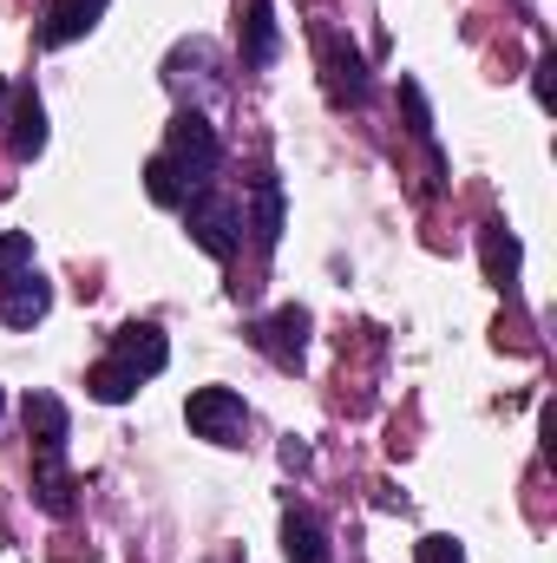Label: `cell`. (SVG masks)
Returning a JSON list of instances; mask_svg holds the SVG:
<instances>
[{
    "label": "cell",
    "mask_w": 557,
    "mask_h": 563,
    "mask_svg": "<svg viewBox=\"0 0 557 563\" xmlns=\"http://www.w3.org/2000/svg\"><path fill=\"white\" fill-rule=\"evenodd\" d=\"M20 269H33V236L26 230H0V282H13Z\"/></svg>",
    "instance_id": "obj_18"
},
{
    "label": "cell",
    "mask_w": 557,
    "mask_h": 563,
    "mask_svg": "<svg viewBox=\"0 0 557 563\" xmlns=\"http://www.w3.org/2000/svg\"><path fill=\"white\" fill-rule=\"evenodd\" d=\"M315 59H321V92H328L335 106H361V99L374 92V79H368V59H361V46H354L348 33H335V26H315Z\"/></svg>",
    "instance_id": "obj_1"
},
{
    "label": "cell",
    "mask_w": 557,
    "mask_h": 563,
    "mask_svg": "<svg viewBox=\"0 0 557 563\" xmlns=\"http://www.w3.org/2000/svg\"><path fill=\"white\" fill-rule=\"evenodd\" d=\"M237 46H243V66H276L282 53V33H276V7L270 0H243L237 7Z\"/></svg>",
    "instance_id": "obj_7"
},
{
    "label": "cell",
    "mask_w": 557,
    "mask_h": 563,
    "mask_svg": "<svg viewBox=\"0 0 557 563\" xmlns=\"http://www.w3.org/2000/svg\"><path fill=\"white\" fill-rule=\"evenodd\" d=\"M106 7L112 0H53V13H46V46H66V40H79V33H92L99 20H106Z\"/></svg>",
    "instance_id": "obj_11"
},
{
    "label": "cell",
    "mask_w": 557,
    "mask_h": 563,
    "mask_svg": "<svg viewBox=\"0 0 557 563\" xmlns=\"http://www.w3.org/2000/svg\"><path fill=\"white\" fill-rule=\"evenodd\" d=\"M0 99H7V79H0Z\"/></svg>",
    "instance_id": "obj_21"
},
{
    "label": "cell",
    "mask_w": 557,
    "mask_h": 563,
    "mask_svg": "<svg viewBox=\"0 0 557 563\" xmlns=\"http://www.w3.org/2000/svg\"><path fill=\"white\" fill-rule=\"evenodd\" d=\"M33 498H40V511H53V518H66V511H73L66 452H40V472H33Z\"/></svg>",
    "instance_id": "obj_13"
},
{
    "label": "cell",
    "mask_w": 557,
    "mask_h": 563,
    "mask_svg": "<svg viewBox=\"0 0 557 563\" xmlns=\"http://www.w3.org/2000/svg\"><path fill=\"white\" fill-rule=\"evenodd\" d=\"M184 223H190V243H197L204 256H217V263H230V256L243 250V203H230V197L190 190Z\"/></svg>",
    "instance_id": "obj_2"
},
{
    "label": "cell",
    "mask_w": 557,
    "mask_h": 563,
    "mask_svg": "<svg viewBox=\"0 0 557 563\" xmlns=\"http://www.w3.org/2000/svg\"><path fill=\"white\" fill-rule=\"evenodd\" d=\"M26 439L40 445V452H66V407H59V394H26Z\"/></svg>",
    "instance_id": "obj_12"
},
{
    "label": "cell",
    "mask_w": 557,
    "mask_h": 563,
    "mask_svg": "<svg viewBox=\"0 0 557 563\" xmlns=\"http://www.w3.org/2000/svg\"><path fill=\"white\" fill-rule=\"evenodd\" d=\"M86 387H92V400H106V407H119V400H132V394H139V380H132L119 361H99V367L86 374Z\"/></svg>",
    "instance_id": "obj_16"
},
{
    "label": "cell",
    "mask_w": 557,
    "mask_h": 563,
    "mask_svg": "<svg viewBox=\"0 0 557 563\" xmlns=\"http://www.w3.org/2000/svg\"><path fill=\"white\" fill-rule=\"evenodd\" d=\"M282 236V184L276 177H256V243L270 250Z\"/></svg>",
    "instance_id": "obj_17"
},
{
    "label": "cell",
    "mask_w": 557,
    "mask_h": 563,
    "mask_svg": "<svg viewBox=\"0 0 557 563\" xmlns=\"http://www.w3.org/2000/svg\"><path fill=\"white\" fill-rule=\"evenodd\" d=\"M282 551H288V563H328V531L308 505L282 511Z\"/></svg>",
    "instance_id": "obj_10"
},
{
    "label": "cell",
    "mask_w": 557,
    "mask_h": 563,
    "mask_svg": "<svg viewBox=\"0 0 557 563\" xmlns=\"http://www.w3.org/2000/svg\"><path fill=\"white\" fill-rule=\"evenodd\" d=\"M414 558L419 563H466V551H459L452 538H439V531H433V538H419V544H414Z\"/></svg>",
    "instance_id": "obj_19"
},
{
    "label": "cell",
    "mask_w": 557,
    "mask_h": 563,
    "mask_svg": "<svg viewBox=\"0 0 557 563\" xmlns=\"http://www.w3.org/2000/svg\"><path fill=\"white\" fill-rule=\"evenodd\" d=\"M532 86H538V106H551V59H538V79Z\"/></svg>",
    "instance_id": "obj_20"
},
{
    "label": "cell",
    "mask_w": 557,
    "mask_h": 563,
    "mask_svg": "<svg viewBox=\"0 0 557 563\" xmlns=\"http://www.w3.org/2000/svg\"><path fill=\"white\" fill-rule=\"evenodd\" d=\"M308 328H315V321H308V308H295V301H288V308H276L270 321H256V347H263L276 367L295 374V367H302V354H308Z\"/></svg>",
    "instance_id": "obj_5"
},
{
    "label": "cell",
    "mask_w": 557,
    "mask_h": 563,
    "mask_svg": "<svg viewBox=\"0 0 557 563\" xmlns=\"http://www.w3.org/2000/svg\"><path fill=\"white\" fill-rule=\"evenodd\" d=\"M0 413H7V394H0Z\"/></svg>",
    "instance_id": "obj_22"
},
{
    "label": "cell",
    "mask_w": 557,
    "mask_h": 563,
    "mask_svg": "<svg viewBox=\"0 0 557 563\" xmlns=\"http://www.w3.org/2000/svg\"><path fill=\"white\" fill-rule=\"evenodd\" d=\"M106 361H119V367H125L132 380H151V374H164V361H171V347H164V334H157L151 321H125Z\"/></svg>",
    "instance_id": "obj_6"
},
{
    "label": "cell",
    "mask_w": 557,
    "mask_h": 563,
    "mask_svg": "<svg viewBox=\"0 0 557 563\" xmlns=\"http://www.w3.org/2000/svg\"><path fill=\"white\" fill-rule=\"evenodd\" d=\"M13 106H7V151L13 157H40L46 151V106L33 99V86L26 92H7Z\"/></svg>",
    "instance_id": "obj_9"
},
{
    "label": "cell",
    "mask_w": 557,
    "mask_h": 563,
    "mask_svg": "<svg viewBox=\"0 0 557 563\" xmlns=\"http://www.w3.org/2000/svg\"><path fill=\"white\" fill-rule=\"evenodd\" d=\"M46 308H53V282H40L33 269L0 282V321L7 328H33V321H46Z\"/></svg>",
    "instance_id": "obj_8"
},
{
    "label": "cell",
    "mask_w": 557,
    "mask_h": 563,
    "mask_svg": "<svg viewBox=\"0 0 557 563\" xmlns=\"http://www.w3.org/2000/svg\"><path fill=\"white\" fill-rule=\"evenodd\" d=\"M164 157L184 170V184H190V190H204V184L217 177V164H223V144H217V132H210V119H204V112H190V106H184V112L171 119Z\"/></svg>",
    "instance_id": "obj_3"
},
{
    "label": "cell",
    "mask_w": 557,
    "mask_h": 563,
    "mask_svg": "<svg viewBox=\"0 0 557 563\" xmlns=\"http://www.w3.org/2000/svg\"><path fill=\"white\" fill-rule=\"evenodd\" d=\"M184 420H190L197 439H210V445H243L250 407H243V394H230V387H197L190 407H184Z\"/></svg>",
    "instance_id": "obj_4"
},
{
    "label": "cell",
    "mask_w": 557,
    "mask_h": 563,
    "mask_svg": "<svg viewBox=\"0 0 557 563\" xmlns=\"http://www.w3.org/2000/svg\"><path fill=\"white\" fill-rule=\"evenodd\" d=\"M144 190H151V203H164V210H184V203H190V184H184V170H177L164 151L144 164Z\"/></svg>",
    "instance_id": "obj_15"
},
{
    "label": "cell",
    "mask_w": 557,
    "mask_h": 563,
    "mask_svg": "<svg viewBox=\"0 0 557 563\" xmlns=\"http://www.w3.org/2000/svg\"><path fill=\"white\" fill-rule=\"evenodd\" d=\"M479 256H485V276L499 282V288L518 276V236H512L505 223H485V230H479Z\"/></svg>",
    "instance_id": "obj_14"
}]
</instances>
